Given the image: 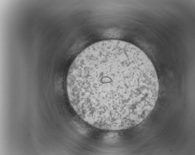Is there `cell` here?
Segmentation results:
<instances>
[{
  "mask_svg": "<svg viewBox=\"0 0 195 155\" xmlns=\"http://www.w3.org/2000/svg\"><path fill=\"white\" fill-rule=\"evenodd\" d=\"M70 104L89 124L109 130L139 124L154 109L159 92L152 62L136 46L116 39L94 43L81 51L66 78Z\"/></svg>",
  "mask_w": 195,
  "mask_h": 155,
  "instance_id": "cell-1",
  "label": "cell"
}]
</instances>
